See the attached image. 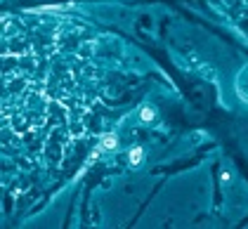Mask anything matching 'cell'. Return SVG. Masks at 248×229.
<instances>
[{
  "label": "cell",
  "instance_id": "1",
  "mask_svg": "<svg viewBox=\"0 0 248 229\" xmlns=\"http://www.w3.org/2000/svg\"><path fill=\"white\" fill-rule=\"evenodd\" d=\"M140 118H142L144 123H149V121H154V109H152V107H144V109L140 111Z\"/></svg>",
  "mask_w": 248,
  "mask_h": 229
},
{
  "label": "cell",
  "instance_id": "2",
  "mask_svg": "<svg viewBox=\"0 0 248 229\" xmlns=\"http://www.w3.org/2000/svg\"><path fill=\"white\" fill-rule=\"evenodd\" d=\"M142 156H144V152H142L140 147H135L133 152H130V163H140V161H142Z\"/></svg>",
  "mask_w": 248,
  "mask_h": 229
},
{
  "label": "cell",
  "instance_id": "3",
  "mask_svg": "<svg viewBox=\"0 0 248 229\" xmlns=\"http://www.w3.org/2000/svg\"><path fill=\"white\" fill-rule=\"evenodd\" d=\"M102 147H107V149H114V147H116V137H114V135H107V137L102 139Z\"/></svg>",
  "mask_w": 248,
  "mask_h": 229
}]
</instances>
